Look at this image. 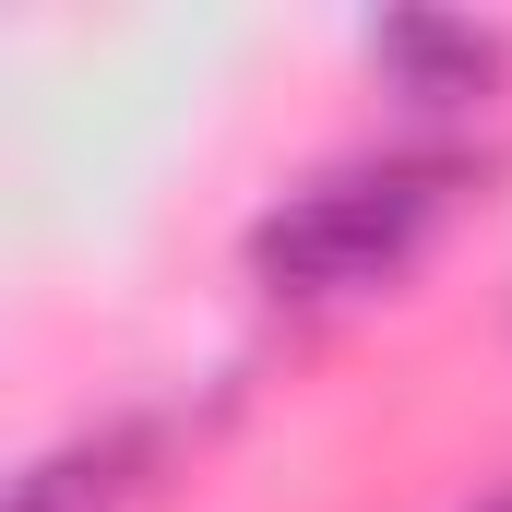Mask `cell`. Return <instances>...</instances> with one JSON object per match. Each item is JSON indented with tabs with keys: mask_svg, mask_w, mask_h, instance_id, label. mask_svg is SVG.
Wrapping results in <instances>:
<instances>
[{
	"mask_svg": "<svg viewBox=\"0 0 512 512\" xmlns=\"http://www.w3.org/2000/svg\"><path fill=\"white\" fill-rule=\"evenodd\" d=\"M441 191L453 167L441 155H382V167H334L310 191H286L251 227V274L286 286V298H358V286H393L417 239L441 227Z\"/></svg>",
	"mask_w": 512,
	"mask_h": 512,
	"instance_id": "cell-1",
	"label": "cell"
},
{
	"mask_svg": "<svg viewBox=\"0 0 512 512\" xmlns=\"http://www.w3.org/2000/svg\"><path fill=\"white\" fill-rule=\"evenodd\" d=\"M370 60L393 72L405 108H477L501 84V36L465 12H393V24H370Z\"/></svg>",
	"mask_w": 512,
	"mask_h": 512,
	"instance_id": "cell-2",
	"label": "cell"
},
{
	"mask_svg": "<svg viewBox=\"0 0 512 512\" xmlns=\"http://www.w3.org/2000/svg\"><path fill=\"white\" fill-rule=\"evenodd\" d=\"M12 512H120V441L36 453V465L12 477Z\"/></svg>",
	"mask_w": 512,
	"mask_h": 512,
	"instance_id": "cell-3",
	"label": "cell"
},
{
	"mask_svg": "<svg viewBox=\"0 0 512 512\" xmlns=\"http://www.w3.org/2000/svg\"><path fill=\"white\" fill-rule=\"evenodd\" d=\"M501 512H512V501H501Z\"/></svg>",
	"mask_w": 512,
	"mask_h": 512,
	"instance_id": "cell-4",
	"label": "cell"
}]
</instances>
